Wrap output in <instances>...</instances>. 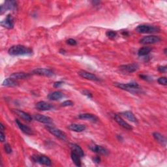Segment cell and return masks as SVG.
I'll return each mask as SVG.
<instances>
[{"mask_svg": "<svg viewBox=\"0 0 167 167\" xmlns=\"http://www.w3.org/2000/svg\"><path fill=\"white\" fill-rule=\"evenodd\" d=\"M120 114L121 116H123L124 117H125V118H127L130 121H131V122L136 123V124L138 123V120H137V118L134 116V115L133 114V112H131L125 111V112H121Z\"/></svg>", "mask_w": 167, "mask_h": 167, "instance_id": "20", "label": "cell"}, {"mask_svg": "<svg viewBox=\"0 0 167 167\" xmlns=\"http://www.w3.org/2000/svg\"><path fill=\"white\" fill-rule=\"evenodd\" d=\"M63 97H64V95L60 92H54L51 93L48 95V99L52 101H57L61 99Z\"/></svg>", "mask_w": 167, "mask_h": 167, "instance_id": "22", "label": "cell"}, {"mask_svg": "<svg viewBox=\"0 0 167 167\" xmlns=\"http://www.w3.org/2000/svg\"><path fill=\"white\" fill-rule=\"evenodd\" d=\"M16 8V3L15 1H6L4 5L0 7V14L3 15L8 10H15Z\"/></svg>", "mask_w": 167, "mask_h": 167, "instance_id": "6", "label": "cell"}, {"mask_svg": "<svg viewBox=\"0 0 167 167\" xmlns=\"http://www.w3.org/2000/svg\"><path fill=\"white\" fill-rule=\"evenodd\" d=\"M114 118L116 122L118 123V125H120L121 127H122L123 128L127 129V130H131L133 129L132 126H130L129 124H127V122H126V121H125L119 115L114 114Z\"/></svg>", "mask_w": 167, "mask_h": 167, "instance_id": "10", "label": "cell"}, {"mask_svg": "<svg viewBox=\"0 0 167 167\" xmlns=\"http://www.w3.org/2000/svg\"><path fill=\"white\" fill-rule=\"evenodd\" d=\"M71 159L73 160V162L75 165L77 166H81V161H80V157L73 151H72L71 153Z\"/></svg>", "mask_w": 167, "mask_h": 167, "instance_id": "26", "label": "cell"}, {"mask_svg": "<svg viewBox=\"0 0 167 167\" xmlns=\"http://www.w3.org/2000/svg\"><path fill=\"white\" fill-rule=\"evenodd\" d=\"M46 128L48 130V132L50 133L56 138L62 140V141H65L66 140V134L64 132L61 131V130L54 127H51V126H49V125L47 126Z\"/></svg>", "mask_w": 167, "mask_h": 167, "instance_id": "4", "label": "cell"}, {"mask_svg": "<svg viewBox=\"0 0 167 167\" xmlns=\"http://www.w3.org/2000/svg\"><path fill=\"white\" fill-rule=\"evenodd\" d=\"M153 136L158 142L162 144V145H165V146L166 145V138L165 137L162 136V134H161L159 133H154L153 134Z\"/></svg>", "mask_w": 167, "mask_h": 167, "instance_id": "24", "label": "cell"}, {"mask_svg": "<svg viewBox=\"0 0 167 167\" xmlns=\"http://www.w3.org/2000/svg\"><path fill=\"white\" fill-rule=\"evenodd\" d=\"M16 124L17 125L18 127H19V129L22 130V132H23L24 133H25L26 134H28V135H31L33 134V131L32 130H31L28 126H27L24 124H23L22 123H21L20 121L19 120H16Z\"/></svg>", "mask_w": 167, "mask_h": 167, "instance_id": "17", "label": "cell"}, {"mask_svg": "<svg viewBox=\"0 0 167 167\" xmlns=\"http://www.w3.org/2000/svg\"><path fill=\"white\" fill-rule=\"evenodd\" d=\"M0 127H1V130H4V126L3 125V124H1V125H0Z\"/></svg>", "mask_w": 167, "mask_h": 167, "instance_id": "39", "label": "cell"}, {"mask_svg": "<svg viewBox=\"0 0 167 167\" xmlns=\"http://www.w3.org/2000/svg\"><path fill=\"white\" fill-rule=\"evenodd\" d=\"M30 75L25 73H15L11 75L10 78L14 80H20V79H26L30 77Z\"/></svg>", "mask_w": 167, "mask_h": 167, "instance_id": "23", "label": "cell"}, {"mask_svg": "<svg viewBox=\"0 0 167 167\" xmlns=\"http://www.w3.org/2000/svg\"><path fill=\"white\" fill-rule=\"evenodd\" d=\"M106 36L109 38H115L117 36V33L114 31H108L106 32Z\"/></svg>", "mask_w": 167, "mask_h": 167, "instance_id": "28", "label": "cell"}, {"mask_svg": "<svg viewBox=\"0 0 167 167\" xmlns=\"http://www.w3.org/2000/svg\"><path fill=\"white\" fill-rule=\"evenodd\" d=\"M89 148L92 151L99 153V154L103 155H108V151L106 150L105 148L101 146L96 145V144H93V145H90L89 146Z\"/></svg>", "mask_w": 167, "mask_h": 167, "instance_id": "11", "label": "cell"}, {"mask_svg": "<svg viewBox=\"0 0 167 167\" xmlns=\"http://www.w3.org/2000/svg\"><path fill=\"white\" fill-rule=\"evenodd\" d=\"M114 85L117 88H119L121 89L126 90L131 93H138L140 92L139 85L136 82H130L128 84L122 83H114Z\"/></svg>", "mask_w": 167, "mask_h": 167, "instance_id": "2", "label": "cell"}, {"mask_svg": "<svg viewBox=\"0 0 167 167\" xmlns=\"http://www.w3.org/2000/svg\"><path fill=\"white\" fill-rule=\"evenodd\" d=\"M32 159L35 162L46 166H50L52 163L51 160L45 155H33Z\"/></svg>", "mask_w": 167, "mask_h": 167, "instance_id": "7", "label": "cell"}, {"mask_svg": "<svg viewBox=\"0 0 167 167\" xmlns=\"http://www.w3.org/2000/svg\"><path fill=\"white\" fill-rule=\"evenodd\" d=\"M135 30L138 33H153L159 32L160 28L159 27L154 26L140 25Z\"/></svg>", "mask_w": 167, "mask_h": 167, "instance_id": "3", "label": "cell"}, {"mask_svg": "<svg viewBox=\"0 0 167 167\" xmlns=\"http://www.w3.org/2000/svg\"><path fill=\"white\" fill-rule=\"evenodd\" d=\"M64 84V82H61V81H59V82H56L54 84V87L56 88H60L61 86V85Z\"/></svg>", "mask_w": 167, "mask_h": 167, "instance_id": "34", "label": "cell"}, {"mask_svg": "<svg viewBox=\"0 0 167 167\" xmlns=\"http://www.w3.org/2000/svg\"><path fill=\"white\" fill-rule=\"evenodd\" d=\"M151 51V48L150 47H143L139 49L138 54L139 56H145Z\"/></svg>", "mask_w": 167, "mask_h": 167, "instance_id": "27", "label": "cell"}, {"mask_svg": "<svg viewBox=\"0 0 167 167\" xmlns=\"http://www.w3.org/2000/svg\"><path fill=\"white\" fill-rule=\"evenodd\" d=\"M73 105H74V103L73 101H65L64 103H62L61 105V106H64V107L72 106Z\"/></svg>", "mask_w": 167, "mask_h": 167, "instance_id": "29", "label": "cell"}, {"mask_svg": "<svg viewBox=\"0 0 167 167\" xmlns=\"http://www.w3.org/2000/svg\"><path fill=\"white\" fill-rule=\"evenodd\" d=\"M83 94L85 95V96H88L89 98H92V94L90 93L88 91H84L83 92Z\"/></svg>", "mask_w": 167, "mask_h": 167, "instance_id": "36", "label": "cell"}, {"mask_svg": "<svg viewBox=\"0 0 167 167\" xmlns=\"http://www.w3.org/2000/svg\"><path fill=\"white\" fill-rule=\"evenodd\" d=\"M32 74L33 75H37L40 76H48V77H50V76H54V72L52 71L50 69H43V68H39V69H36L32 71Z\"/></svg>", "mask_w": 167, "mask_h": 167, "instance_id": "9", "label": "cell"}, {"mask_svg": "<svg viewBox=\"0 0 167 167\" xmlns=\"http://www.w3.org/2000/svg\"><path fill=\"white\" fill-rule=\"evenodd\" d=\"M158 71H159L160 73H166V66L159 67V68H158Z\"/></svg>", "mask_w": 167, "mask_h": 167, "instance_id": "33", "label": "cell"}, {"mask_svg": "<svg viewBox=\"0 0 167 167\" xmlns=\"http://www.w3.org/2000/svg\"><path fill=\"white\" fill-rule=\"evenodd\" d=\"M78 75L81 76V77H82L85 79H87L89 80H92V81H99L100 79H99L97 76H96L95 75L88 73L87 71H81L80 72H78Z\"/></svg>", "mask_w": 167, "mask_h": 167, "instance_id": "13", "label": "cell"}, {"mask_svg": "<svg viewBox=\"0 0 167 167\" xmlns=\"http://www.w3.org/2000/svg\"><path fill=\"white\" fill-rule=\"evenodd\" d=\"M140 77H141L142 79L143 80H149L150 79L148 78V76H146V75H141L140 76Z\"/></svg>", "mask_w": 167, "mask_h": 167, "instance_id": "38", "label": "cell"}, {"mask_svg": "<svg viewBox=\"0 0 167 167\" xmlns=\"http://www.w3.org/2000/svg\"><path fill=\"white\" fill-rule=\"evenodd\" d=\"M93 161H94L95 162H96V163H99V162H100V161H101L100 157H98V156L96 157H95L94 159H93Z\"/></svg>", "mask_w": 167, "mask_h": 167, "instance_id": "37", "label": "cell"}, {"mask_svg": "<svg viewBox=\"0 0 167 167\" xmlns=\"http://www.w3.org/2000/svg\"><path fill=\"white\" fill-rule=\"evenodd\" d=\"M2 85H4V86L13 87V86H16V85H17L18 82L15 80L12 79L11 78H9L3 81V82L2 83Z\"/></svg>", "mask_w": 167, "mask_h": 167, "instance_id": "25", "label": "cell"}, {"mask_svg": "<svg viewBox=\"0 0 167 167\" xmlns=\"http://www.w3.org/2000/svg\"><path fill=\"white\" fill-rule=\"evenodd\" d=\"M2 26L7 29H12L14 28V19L11 15H8L7 17L1 22Z\"/></svg>", "mask_w": 167, "mask_h": 167, "instance_id": "8", "label": "cell"}, {"mask_svg": "<svg viewBox=\"0 0 167 167\" xmlns=\"http://www.w3.org/2000/svg\"><path fill=\"white\" fill-rule=\"evenodd\" d=\"M158 83L161 85H167V80L166 77H161L157 80Z\"/></svg>", "mask_w": 167, "mask_h": 167, "instance_id": "30", "label": "cell"}, {"mask_svg": "<svg viewBox=\"0 0 167 167\" xmlns=\"http://www.w3.org/2000/svg\"><path fill=\"white\" fill-rule=\"evenodd\" d=\"M161 41L160 37L155 35H149L140 40V43L142 44H152Z\"/></svg>", "mask_w": 167, "mask_h": 167, "instance_id": "5", "label": "cell"}, {"mask_svg": "<svg viewBox=\"0 0 167 167\" xmlns=\"http://www.w3.org/2000/svg\"><path fill=\"white\" fill-rule=\"evenodd\" d=\"M70 148L71 149L72 151L77 153L80 157H82L84 156V151L82 150V149L78 145H77V144H71Z\"/></svg>", "mask_w": 167, "mask_h": 167, "instance_id": "21", "label": "cell"}, {"mask_svg": "<svg viewBox=\"0 0 167 167\" xmlns=\"http://www.w3.org/2000/svg\"><path fill=\"white\" fill-rule=\"evenodd\" d=\"M120 68L124 72H127V73H134L138 69V65L136 64H132L129 65H121L120 67Z\"/></svg>", "mask_w": 167, "mask_h": 167, "instance_id": "14", "label": "cell"}, {"mask_svg": "<svg viewBox=\"0 0 167 167\" xmlns=\"http://www.w3.org/2000/svg\"><path fill=\"white\" fill-rule=\"evenodd\" d=\"M35 107L39 110L41 111H46V110H50L53 108V106L51 105L50 104H49L47 102L44 101H40L36 104Z\"/></svg>", "mask_w": 167, "mask_h": 167, "instance_id": "15", "label": "cell"}, {"mask_svg": "<svg viewBox=\"0 0 167 167\" xmlns=\"http://www.w3.org/2000/svg\"><path fill=\"white\" fill-rule=\"evenodd\" d=\"M4 150H5V151L7 153H8V154H10V153H12V149L9 144H5V146H4Z\"/></svg>", "mask_w": 167, "mask_h": 167, "instance_id": "31", "label": "cell"}, {"mask_svg": "<svg viewBox=\"0 0 167 167\" xmlns=\"http://www.w3.org/2000/svg\"><path fill=\"white\" fill-rule=\"evenodd\" d=\"M8 52L11 56H24L31 55L32 54V50L23 45H15L9 49Z\"/></svg>", "mask_w": 167, "mask_h": 167, "instance_id": "1", "label": "cell"}, {"mask_svg": "<svg viewBox=\"0 0 167 167\" xmlns=\"http://www.w3.org/2000/svg\"><path fill=\"white\" fill-rule=\"evenodd\" d=\"M67 43L69 44V45H71V46H75V45L76 44V41L75 40V39H69V40H67Z\"/></svg>", "mask_w": 167, "mask_h": 167, "instance_id": "32", "label": "cell"}, {"mask_svg": "<svg viewBox=\"0 0 167 167\" xmlns=\"http://www.w3.org/2000/svg\"><path fill=\"white\" fill-rule=\"evenodd\" d=\"M34 118L35 120L42 124H52L53 123L52 119L49 118L48 116L41 115V114H35L34 115Z\"/></svg>", "mask_w": 167, "mask_h": 167, "instance_id": "12", "label": "cell"}, {"mask_svg": "<svg viewBox=\"0 0 167 167\" xmlns=\"http://www.w3.org/2000/svg\"><path fill=\"white\" fill-rule=\"evenodd\" d=\"M68 129L69 130H72V131L80 133V132H82V131H84V130H85V129H86V127H85V125H84L73 124H71V125H69Z\"/></svg>", "mask_w": 167, "mask_h": 167, "instance_id": "18", "label": "cell"}, {"mask_svg": "<svg viewBox=\"0 0 167 167\" xmlns=\"http://www.w3.org/2000/svg\"><path fill=\"white\" fill-rule=\"evenodd\" d=\"M13 112H14L18 116H19L21 119L27 121V122H30V121H32V118H31V116L25 112L16 109L13 110Z\"/></svg>", "mask_w": 167, "mask_h": 167, "instance_id": "16", "label": "cell"}, {"mask_svg": "<svg viewBox=\"0 0 167 167\" xmlns=\"http://www.w3.org/2000/svg\"><path fill=\"white\" fill-rule=\"evenodd\" d=\"M0 139H1V141L2 142L5 141V136L3 133V130H1V133H0Z\"/></svg>", "mask_w": 167, "mask_h": 167, "instance_id": "35", "label": "cell"}, {"mask_svg": "<svg viewBox=\"0 0 167 167\" xmlns=\"http://www.w3.org/2000/svg\"><path fill=\"white\" fill-rule=\"evenodd\" d=\"M78 118L79 119L82 120H87L89 121H91L92 122H97L98 121V118L94 114H89V113H85V114H80Z\"/></svg>", "mask_w": 167, "mask_h": 167, "instance_id": "19", "label": "cell"}]
</instances>
